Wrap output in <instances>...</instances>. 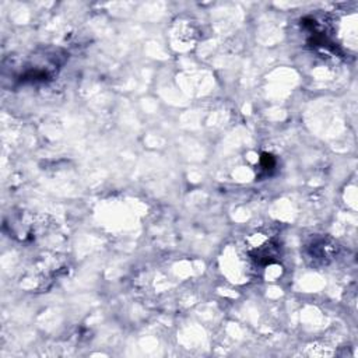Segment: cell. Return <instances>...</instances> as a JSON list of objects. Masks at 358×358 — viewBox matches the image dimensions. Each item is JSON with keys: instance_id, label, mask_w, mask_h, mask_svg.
<instances>
[{"instance_id": "1", "label": "cell", "mask_w": 358, "mask_h": 358, "mask_svg": "<svg viewBox=\"0 0 358 358\" xmlns=\"http://www.w3.org/2000/svg\"><path fill=\"white\" fill-rule=\"evenodd\" d=\"M248 253L250 259L260 264L268 266L278 260L280 257V245L267 234H253L246 239Z\"/></svg>"}, {"instance_id": "2", "label": "cell", "mask_w": 358, "mask_h": 358, "mask_svg": "<svg viewBox=\"0 0 358 358\" xmlns=\"http://www.w3.org/2000/svg\"><path fill=\"white\" fill-rule=\"evenodd\" d=\"M334 252V246L333 245H329L326 242V239H317L310 246H309V256L316 262V260H320V262H324L327 259L331 257Z\"/></svg>"}]
</instances>
